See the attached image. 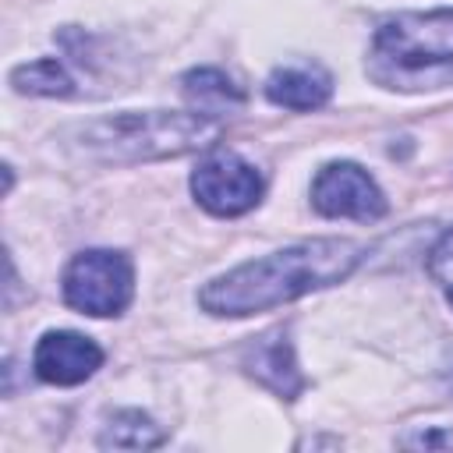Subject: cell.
I'll use <instances>...</instances> for the list:
<instances>
[{
  "label": "cell",
  "mask_w": 453,
  "mask_h": 453,
  "mask_svg": "<svg viewBox=\"0 0 453 453\" xmlns=\"http://www.w3.org/2000/svg\"><path fill=\"white\" fill-rule=\"evenodd\" d=\"M361 258H365V248L354 241H340V237L304 241V244L273 251L265 258L244 262L226 276L205 283L198 290V304L209 315H234V319L269 311L311 290L347 280Z\"/></svg>",
  "instance_id": "1"
},
{
  "label": "cell",
  "mask_w": 453,
  "mask_h": 453,
  "mask_svg": "<svg viewBox=\"0 0 453 453\" xmlns=\"http://www.w3.org/2000/svg\"><path fill=\"white\" fill-rule=\"evenodd\" d=\"M223 124L198 110L170 113V110H145V113H113L88 120L78 127V142L85 152L106 163H142V159H166L216 145Z\"/></svg>",
  "instance_id": "2"
},
{
  "label": "cell",
  "mask_w": 453,
  "mask_h": 453,
  "mask_svg": "<svg viewBox=\"0 0 453 453\" xmlns=\"http://www.w3.org/2000/svg\"><path fill=\"white\" fill-rule=\"evenodd\" d=\"M372 57L389 71V81L446 78L453 67V7L407 11L379 25L372 39Z\"/></svg>",
  "instance_id": "3"
},
{
  "label": "cell",
  "mask_w": 453,
  "mask_h": 453,
  "mask_svg": "<svg viewBox=\"0 0 453 453\" xmlns=\"http://www.w3.org/2000/svg\"><path fill=\"white\" fill-rule=\"evenodd\" d=\"M134 294V269L124 251L92 248L64 269V301L81 315H120Z\"/></svg>",
  "instance_id": "4"
},
{
  "label": "cell",
  "mask_w": 453,
  "mask_h": 453,
  "mask_svg": "<svg viewBox=\"0 0 453 453\" xmlns=\"http://www.w3.org/2000/svg\"><path fill=\"white\" fill-rule=\"evenodd\" d=\"M191 191L212 216H241L258 205L265 180L237 152H212L191 173Z\"/></svg>",
  "instance_id": "5"
},
{
  "label": "cell",
  "mask_w": 453,
  "mask_h": 453,
  "mask_svg": "<svg viewBox=\"0 0 453 453\" xmlns=\"http://www.w3.org/2000/svg\"><path fill=\"white\" fill-rule=\"evenodd\" d=\"M311 205L333 219L375 223L386 216V195L357 163H326L311 180Z\"/></svg>",
  "instance_id": "6"
},
{
  "label": "cell",
  "mask_w": 453,
  "mask_h": 453,
  "mask_svg": "<svg viewBox=\"0 0 453 453\" xmlns=\"http://www.w3.org/2000/svg\"><path fill=\"white\" fill-rule=\"evenodd\" d=\"M103 365V350L96 340L71 333V329H53L35 343L32 368L42 382L50 386H78L96 375Z\"/></svg>",
  "instance_id": "7"
},
{
  "label": "cell",
  "mask_w": 453,
  "mask_h": 453,
  "mask_svg": "<svg viewBox=\"0 0 453 453\" xmlns=\"http://www.w3.org/2000/svg\"><path fill=\"white\" fill-rule=\"evenodd\" d=\"M241 365L248 368V375H255L262 386H269L283 400H297V393L304 389L294 343L283 329H265L262 336H251V343L241 354Z\"/></svg>",
  "instance_id": "8"
},
{
  "label": "cell",
  "mask_w": 453,
  "mask_h": 453,
  "mask_svg": "<svg viewBox=\"0 0 453 453\" xmlns=\"http://www.w3.org/2000/svg\"><path fill=\"white\" fill-rule=\"evenodd\" d=\"M333 92V78L315 67V64H297V67H276L265 78V96L269 103L283 110H319Z\"/></svg>",
  "instance_id": "9"
},
{
  "label": "cell",
  "mask_w": 453,
  "mask_h": 453,
  "mask_svg": "<svg viewBox=\"0 0 453 453\" xmlns=\"http://www.w3.org/2000/svg\"><path fill=\"white\" fill-rule=\"evenodd\" d=\"M180 88H184V99L191 103V110H198L205 117H216V120L244 103V92L216 67H198V71L184 74Z\"/></svg>",
  "instance_id": "10"
},
{
  "label": "cell",
  "mask_w": 453,
  "mask_h": 453,
  "mask_svg": "<svg viewBox=\"0 0 453 453\" xmlns=\"http://www.w3.org/2000/svg\"><path fill=\"white\" fill-rule=\"evenodd\" d=\"M163 439L166 435L159 432V425L149 414H142V411H117L103 425L99 446H113V449H152Z\"/></svg>",
  "instance_id": "11"
},
{
  "label": "cell",
  "mask_w": 453,
  "mask_h": 453,
  "mask_svg": "<svg viewBox=\"0 0 453 453\" xmlns=\"http://www.w3.org/2000/svg\"><path fill=\"white\" fill-rule=\"evenodd\" d=\"M11 85L18 92H28V96H71L74 92L71 74L53 57H42V60L14 67L11 71Z\"/></svg>",
  "instance_id": "12"
},
{
  "label": "cell",
  "mask_w": 453,
  "mask_h": 453,
  "mask_svg": "<svg viewBox=\"0 0 453 453\" xmlns=\"http://www.w3.org/2000/svg\"><path fill=\"white\" fill-rule=\"evenodd\" d=\"M428 273H432V280L442 287L446 301L453 304V230H446V234L435 241V248L428 251Z\"/></svg>",
  "instance_id": "13"
},
{
  "label": "cell",
  "mask_w": 453,
  "mask_h": 453,
  "mask_svg": "<svg viewBox=\"0 0 453 453\" xmlns=\"http://www.w3.org/2000/svg\"><path fill=\"white\" fill-rule=\"evenodd\" d=\"M407 446H453V432H421L414 439H403Z\"/></svg>",
  "instance_id": "14"
}]
</instances>
